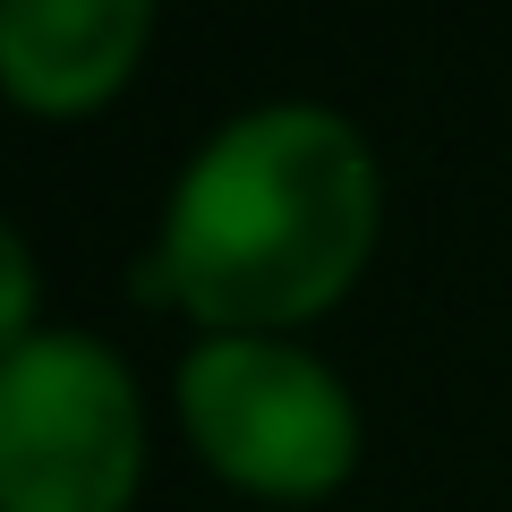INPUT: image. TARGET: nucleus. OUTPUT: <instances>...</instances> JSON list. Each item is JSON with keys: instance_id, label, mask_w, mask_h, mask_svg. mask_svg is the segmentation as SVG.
Masks as SVG:
<instances>
[{"instance_id": "f257e3e1", "label": "nucleus", "mask_w": 512, "mask_h": 512, "mask_svg": "<svg viewBox=\"0 0 512 512\" xmlns=\"http://www.w3.org/2000/svg\"><path fill=\"white\" fill-rule=\"evenodd\" d=\"M384 239V163L333 103L274 94L205 128L163 188L146 299L197 333H308L367 282Z\"/></svg>"}, {"instance_id": "f03ea898", "label": "nucleus", "mask_w": 512, "mask_h": 512, "mask_svg": "<svg viewBox=\"0 0 512 512\" xmlns=\"http://www.w3.org/2000/svg\"><path fill=\"white\" fill-rule=\"evenodd\" d=\"M171 419L214 487L308 512L359 478L367 410L308 333H197L171 367Z\"/></svg>"}, {"instance_id": "7ed1b4c3", "label": "nucleus", "mask_w": 512, "mask_h": 512, "mask_svg": "<svg viewBox=\"0 0 512 512\" xmlns=\"http://www.w3.org/2000/svg\"><path fill=\"white\" fill-rule=\"evenodd\" d=\"M146 461V384L103 333L43 325L0 350V512H137Z\"/></svg>"}, {"instance_id": "20e7f679", "label": "nucleus", "mask_w": 512, "mask_h": 512, "mask_svg": "<svg viewBox=\"0 0 512 512\" xmlns=\"http://www.w3.org/2000/svg\"><path fill=\"white\" fill-rule=\"evenodd\" d=\"M163 0H0V103L26 120L111 111L154 52Z\"/></svg>"}, {"instance_id": "39448f33", "label": "nucleus", "mask_w": 512, "mask_h": 512, "mask_svg": "<svg viewBox=\"0 0 512 512\" xmlns=\"http://www.w3.org/2000/svg\"><path fill=\"white\" fill-rule=\"evenodd\" d=\"M26 333H43V256L0 205V350H18Z\"/></svg>"}]
</instances>
